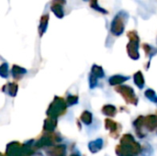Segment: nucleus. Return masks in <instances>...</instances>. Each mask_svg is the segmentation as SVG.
I'll return each instance as SVG.
<instances>
[{"label": "nucleus", "mask_w": 157, "mask_h": 156, "mask_svg": "<svg viewBox=\"0 0 157 156\" xmlns=\"http://www.w3.org/2000/svg\"><path fill=\"white\" fill-rule=\"evenodd\" d=\"M141 152V146L131 134L124 135L121 140V144L116 147L118 156H135Z\"/></svg>", "instance_id": "nucleus-1"}, {"label": "nucleus", "mask_w": 157, "mask_h": 156, "mask_svg": "<svg viewBox=\"0 0 157 156\" xmlns=\"http://www.w3.org/2000/svg\"><path fill=\"white\" fill-rule=\"evenodd\" d=\"M128 18L129 14L123 10L119 12L115 16L110 25V31L114 36H121L124 32V29Z\"/></svg>", "instance_id": "nucleus-2"}, {"label": "nucleus", "mask_w": 157, "mask_h": 156, "mask_svg": "<svg viewBox=\"0 0 157 156\" xmlns=\"http://www.w3.org/2000/svg\"><path fill=\"white\" fill-rule=\"evenodd\" d=\"M33 153L31 145L21 144L17 142L11 143L6 147V156H29Z\"/></svg>", "instance_id": "nucleus-3"}, {"label": "nucleus", "mask_w": 157, "mask_h": 156, "mask_svg": "<svg viewBox=\"0 0 157 156\" xmlns=\"http://www.w3.org/2000/svg\"><path fill=\"white\" fill-rule=\"evenodd\" d=\"M66 108H67L66 102L62 97H55L54 100L50 105V107L47 110V115L49 117L57 119L59 116L63 115L66 111Z\"/></svg>", "instance_id": "nucleus-4"}, {"label": "nucleus", "mask_w": 157, "mask_h": 156, "mask_svg": "<svg viewBox=\"0 0 157 156\" xmlns=\"http://www.w3.org/2000/svg\"><path fill=\"white\" fill-rule=\"evenodd\" d=\"M130 42L127 45V51L129 56L132 60H138L140 58L139 53V36L136 31H131L128 33Z\"/></svg>", "instance_id": "nucleus-5"}, {"label": "nucleus", "mask_w": 157, "mask_h": 156, "mask_svg": "<svg viewBox=\"0 0 157 156\" xmlns=\"http://www.w3.org/2000/svg\"><path fill=\"white\" fill-rule=\"evenodd\" d=\"M116 91L123 97L127 103L133 104L135 106L138 104V97H136L134 90L132 87L128 86H119L116 87Z\"/></svg>", "instance_id": "nucleus-6"}, {"label": "nucleus", "mask_w": 157, "mask_h": 156, "mask_svg": "<svg viewBox=\"0 0 157 156\" xmlns=\"http://www.w3.org/2000/svg\"><path fill=\"white\" fill-rule=\"evenodd\" d=\"M60 138L57 134L55 133H48L44 136H42L35 144V146L37 148H41L44 146H50V145H53L56 143L60 142Z\"/></svg>", "instance_id": "nucleus-7"}, {"label": "nucleus", "mask_w": 157, "mask_h": 156, "mask_svg": "<svg viewBox=\"0 0 157 156\" xmlns=\"http://www.w3.org/2000/svg\"><path fill=\"white\" fill-rule=\"evenodd\" d=\"M105 126H106V129L110 131V134L113 138H117L119 136L120 131H121V125L120 124H118L117 122H115L109 119H107L105 120Z\"/></svg>", "instance_id": "nucleus-8"}, {"label": "nucleus", "mask_w": 157, "mask_h": 156, "mask_svg": "<svg viewBox=\"0 0 157 156\" xmlns=\"http://www.w3.org/2000/svg\"><path fill=\"white\" fill-rule=\"evenodd\" d=\"M63 4H65V0H53L52 5L51 6V10L59 18H63L64 16V12L63 9Z\"/></svg>", "instance_id": "nucleus-9"}, {"label": "nucleus", "mask_w": 157, "mask_h": 156, "mask_svg": "<svg viewBox=\"0 0 157 156\" xmlns=\"http://www.w3.org/2000/svg\"><path fill=\"white\" fill-rule=\"evenodd\" d=\"M144 127H145L150 131H153L157 129V116L150 115L144 120Z\"/></svg>", "instance_id": "nucleus-10"}, {"label": "nucleus", "mask_w": 157, "mask_h": 156, "mask_svg": "<svg viewBox=\"0 0 157 156\" xmlns=\"http://www.w3.org/2000/svg\"><path fill=\"white\" fill-rule=\"evenodd\" d=\"M49 154L51 156H65L66 155V147L65 145H57L52 147L49 151Z\"/></svg>", "instance_id": "nucleus-11"}, {"label": "nucleus", "mask_w": 157, "mask_h": 156, "mask_svg": "<svg viewBox=\"0 0 157 156\" xmlns=\"http://www.w3.org/2000/svg\"><path fill=\"white\" fill-rule=\"evenodd\" d=\"M130 77L129 76H124V75H121V74H115L113 76H111L109 80V85L111 86H120L121 85L123 82L129 80Z\"/></svg>", "instance_id": "nucleus-12"}, {"label": "nucleus", "mask_w": 157, "mask_h": 156, "mask_svg": "<svg viewBox=\"0 0 157 156\" xmlns=\"http://www.w3.org/2000/svg\"><path fill=\"white\" fill-rule=\"evenodd\" d=\"M56 126H57V119L49 117L44 121L43 129L46 131H53V130L56 128Z\"/></svg>", "instance_id": "nucleus-13"}, {"label": "nucleus", "mask_w": 157, "mask_h": 156, "mask_svg": "<svg viewBox=\"0 0 157 156\" xmlns=\"http://www.w3.org/2000/svg\"><path fill=\"white\" fill-rule=\"evenodd\" d=\"M102 147H103V141L101 139L93 141L88 144V148L92 153H98L102 149Z\"/></svg>", "instance_id": "nucleus-14"}, {"label": "nucleus", "mask_w": 157, "mask_h": 156, "mask_svg": "<svg viewBox=\"0 0 157 156\" xmlns=\"http://www.w3.org/2000/svg\"><path fill=\"white\" fill-rule=\"evenodd\" d=\"M48 21H49V16L48 15H44L41 17L40 18V23L39 26V32H40V36H42L44 34V32L47 29V26H48Z\"/></svg>", "instance_id": "nucleus-15"}, {"label": "nucleus", "mask_w": 157, "mask_h": 156, "mask_svg": "<svg viewBox=\"0 0 157 156\" xmlns=\"http://www.w3.org/2000/svg\"><path fill=\"white\" fill-rule=\"evenodd\" d=\"M133 79H134V83H135V85H136L140 89L144 88V78L143 73H142L141 71L137 72V73L134 74Z\"/></svg>", "instance_id": "nucleus-16"}, {"label": "nucleus", "mask_w": 157, "mask_h": 156, "mask_svg": "<svg viewBox=\"0 0 157 156\" xmlns=\"http://www.w3.org/2000/svg\"><path fill=\"white\" fill-rule=\"evenodd\" d=\"M102 113L109 117H114L117 113V108L112 105H106L102 108Z\"/></svg>", "instance_id": "nucleus-17"}, {"label": "nucleus", "mask_w": 157, "mask_h": 156, "mask_svg": "<svg viewBox=\"0 0 157 156\" xmlns=\"http://www.w3.org/2000/svg\"><path fill=\"white\" fill-rule=\"evenodd\" d=\"M91 73L98 78H102L105 76V73L103 71V68L101 66H98L97 64H94L91 69Z\"/></svg>", "instance_id": "nucleus-18"}, {"label": "nucleus", "mask_w": 157, "mask_h": 156, "mask_svg": "<svg viewBox=\"0 0 157 156\" xmlns=\"http://www.w3.org/2000/svg\"><path fill=\"white\" fill-rule=\"evenodd\" d=\"M26 73H27V70L25 68H23V67L18 66V65H14L13 68H12V74H13V76L15 78H17L19 76H22Z\"/></svg>", "instance_id": "nucleus-19"}, {"label": "nucleus", "mask_w": 157, "mask_h": 156, "mask_svg": "<svg viewBox=\"0 0 157 156\" xmlns=\"http://www.w3.org/2000/svg\"><path fill=\"white\" fill-rule=\"evenodd\" d=\"M6 87L7 88L6 89V93L11 96V97H15L17 95V85L15 84V83H8Z\"/></svg>", "instance_id": "nucleus-20"}, {"label": "nucleus", "mask_w": 157, "mask_h": 156, "mask_svg": "<svg viewBox=\"0 0 157 156\" xmlns=\"http://www.w3.org/2000/svg\"><path fill=\"white\" fill-rule=\"evenodd\" d=\"M92 119H93V118H92V114H91L89 111H87V110L84 111V112L82 113L81 117H80V120H81L85 124H86V125L91 124Z\"/></svg>", "instance_id": "nucleus-21"}, {"label": "nucleus", "mask_w": 157, "mask_h": 156, "mask_svg": "<svg viewBox=\"0 0 157 156\" xmlns=\"http://www.w3.org/2000/svg\"><path fill=\"white\" fill-rule=\"evenodd\" d=\"M145 97L154 103H157V95L153 89H147L145 91Z\"/></svg>", "instance_id": "nucleus-22"}, {"label": "nucleus", "mask_w": 157, "mask_h": 156, "mask_svg": "<svg viewBox=\"0 0 157 156\" xmlns=\"http://www.w3.org/2000/svg\"><path fill=\"white\" fill-rule=\"evenodd\" d=\"M90 6H91L93 9H95V10H97V11L100 12V13L108 14V11H107V10H105L104 8H102V7H100V6H98V1H97V0H91V1H90Z\"/></svg>", "instance_id": "nucleus-23"}, {"label": "nucleus", "mask_w": 157, "mask_h": 156, "mask_svg": "<svg viewBox=\"0 0 157 156\" xmlns=\"http://www.w3.org/2000/svg\"><path fill=\"white\" fill-rule=\"evenodd\" d=\"M0 74L3 78H6L8 75V64L6 63H2L0 67Z\"/></svg>", "instance_id": "nucleus-24"}, {"label": "nucleus", "mask_w": 157, "mask_h": 156, "mask_svg": "<svg viewBox=\"0 0 157 156\" xmlns=\"http://www.w3.org/2000/svg\"><path fill=\"white\" fill-rule=\"evenodd\" d=\"M78 103V97L77 96H72L69 95L66 98V104L67 106H73Z\"/></svg>", "instance_id": "nucleus-25"}, {"label": "nucleus", "mask_w": 157, "mask_h": 156, "mask_svg": "<svg viewBox=\"0 0 157 156\" xmlns=\"http://www.w3.org/2000/svg\"><path fill=\"white\" fill-rule=\"evenodd\" d=\"M144 50H145V51H146V55L148 54L149 56H150V59L157 52V50L155 49H154L152 46H150L149 44H144Z\"/></svg>", "instance_id": "nucleus-26"}, {"label": "nucleus", "mask_w": 157, "mask_h": 156, "mask_svg": "<svg viewBox=\"0 0 157 156\" xmlns=\"http://www.w3.org/2000/svg\"><path fill=\"white\" fill-rule=\"evenodd\" d=\"M98 85V77H96L92 73L90 74L89 75V86H90V88L93 89L94 87H96Z\"/></svg>", "instance_id": "nucleus-27"}, {"label": "nucleus", "mask_w": 157, "mask_h": 156, "mask_svg": "<svg viewBox=\"0 0 157 156\" xmlns=\"http://www.w3.org/2000/svg\"><path fill=\"white\" fill-rule=\"evenodd\" d=\"M71 156H79V155H77V154H73V155H71Z\"/></svg>", "instance_id": "nucleus-28"}, {"label": "nucleus", "mask_w": 157, "mask_h": 156, "mask_svg": "<svg viewBox=\"0 0 157 156\" xmlns=\"http://www.w3.org/2000/svg\"><path fill=\"white\" fill-rule=\"evenodd\" d=\"M84 1H86V2H87V1H91V0H84Z\"/></svg>", "instance_id": "nucleus-29"}]
</instances>
